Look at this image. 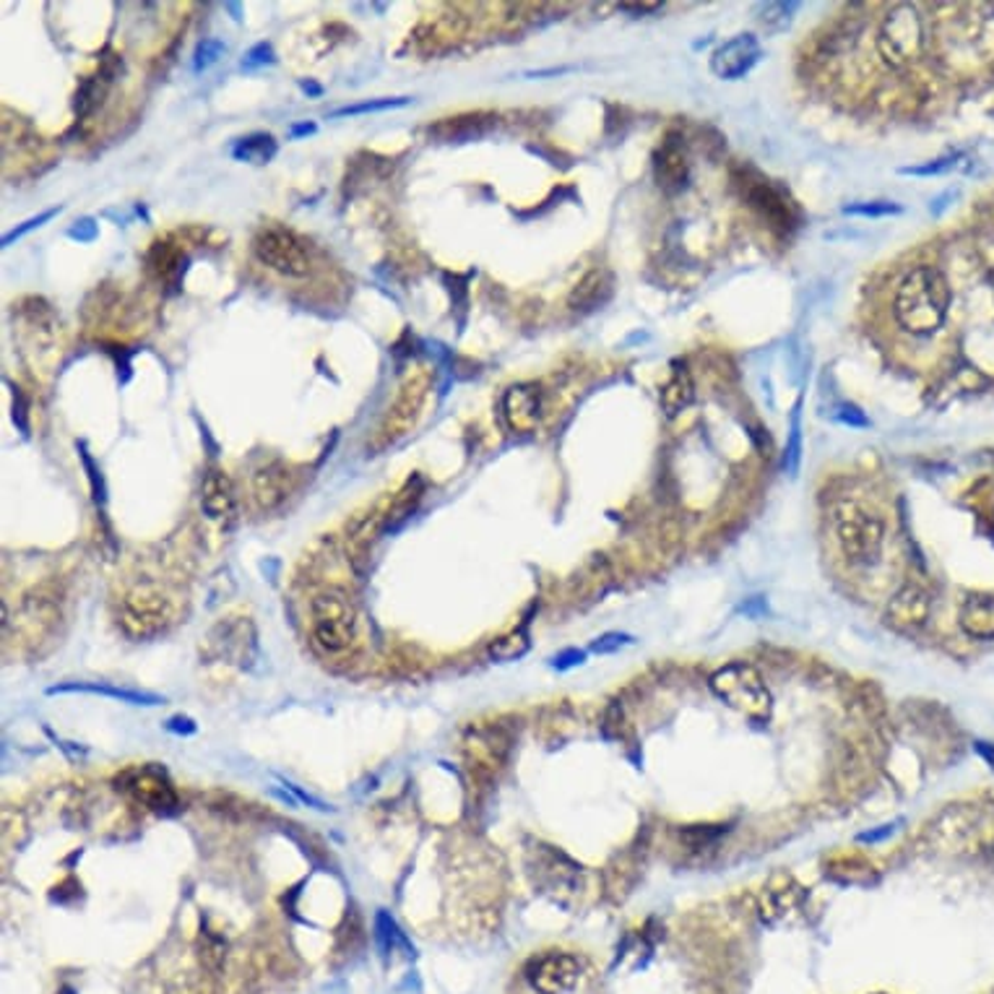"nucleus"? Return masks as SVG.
I'll list each match as a JSON object with an SVG mask.
<instances>
[{
    "label": "nucleus",
    "instance_id": "f8f14e48",
    "mask_svg": "<svg viewBox=\"0 0 994 994\" xmlns=\"http://www.w3.org/2000/svg\"><path fill=\"white\" fill-rule=\"evenodd\" d=\"M932 615V596L921 586L908 583L891 599L885 620L898 633H917Z\"/></svg>",
    "mask_w": 994,
    "mask_h": 994
},
{
    "label": "nucleus",
    "instance_id": "473e14b6",
    "mask_svg": "<svg viewBox=\"0 0 994 994\" xmlns=\"http://www.w3.org/2000/svg\"><path fill=\"white\" fill-rule=\"evenodd\" d=\"M583 659H586L583 651L570 649V651H563V654H557L555 659H552V667H557V669H570V667H578V664H583Z\"/></svg>",
    "mask_w": 994,
    "mask_h": 994
},
{
    "label": "nucleus",
    "instance_id": "c9c22d12",
    "mask_svg": "<svg viewBox=\"0 0 994 994\" xmlns=\"http://www.w3.org/2000/svg\"><path fill=\"white\" fill-rule=\"evenodd\" d=\"M973 747H977V753L982 755V758L994 768V745H992V742H977Z\"/></svg>",
    "mask_w": 994,
    "mask_h": 994
},
{
    "label": "nucleus",
    "instance_id": "b1692460",
    "mask_svg": "<svg viewBox=\"0 0 994 994\" xmlns=\"http://www.w3.org/2000/svg\"><path fill=\"white\" fill-rule=\"evenodd\" d=\"M750 201H753V206L758 209V212L766 216L768 222H773L776 227H789V222H792V216H789V206L783 203V199L776 193L773 188H768V186L753 188L750 190Z\"/></svg>",
    "mask_w": 994,
    "mask_h": 994
},
{
    "label": "nucleus",
    "instance_id": "39448f33",
    "mask_svg": "<svg viewBox=\"0 0 994 994\" xmlns=\"http://www.w3.org/2000/svg\"><path fill=\"white\" fill-rule=\"evenodd\" d=\"M357 638V615L339 591L313 599V641L324 654H344Z\"/></svg>",
    "mask_w": 994,
    "mask_h": 994
},
{
    "label": "nucleus",
    "instance_id": "aec40b11",
    "mask_svg": "<svg viewBox=\"0 0 994 994\" xmlns=\"http://www.w3.org/2000/svg\"><path fill=\"white\" fill-rule=\"evenodd\" d=\"M612 289H615V276L604 268H596V272H589L573 287L568 305L573 311H594V307L604 305L612 298Z\"/></svg>",
    "mask_w": 994,
    "mask_h": 994
},
{
    "label": "nucleus",
    "instance_id": "7c9ffc66",
    "mask_svg": "<svg viewBox=\"0 0 994 994\" xmlns=\"http://www.w3.org/2000/svg\"><path fill=\"white\" fill-rule=\"evenodd\" d=\"M201 960H203V964H206L212 971H219V969H222V964H224V943H222V940L209 938L206 943H203Z\"/></svg>",
    "mask_w": 994,
    "mask_h": 994
},
{
    "label": "nucleus",
    "instance_id": "4be33fe9",
    "mask_svg": "<svg viewBox=\"0 0 994 994\" xmlns=\"http://www.w3.org/2000/svg\"><path fill=\"white\" fill-rule=\"evenodd\" d=\"M659 401H662V412L667 414L669 419L680 417V414L688 410L690 404H693V401H695V383H693V375L688 373V367L677 365L675 370H671L669 380L662 388Z\"/></svg>",
    "mask_w": 994,
    "mask_h": 994
},
{
    "label": "nucleus",
    "instance_id": "ddd939ff",
    "mask_svg": "<svg viewBox=\"0 0 994 994\" xmlns=\"http://www.w3.org/2000/svg\"><path fill=\"white\" fill-rule=\"evenodd\" d=\"M760 42L753 35H737L729 42H724L710 58V71L719 78L734 81L755 68L760 61Z\"/></svg>",
    "mask_w": 994,
    "mask_h": 994
},
{
    "label": "nucleus",
    "instance_id": "c756f323",
    "mask_svg": "<svg viewBox=\"0 0 994 994\" xmlns=\"http://www.w3.org/2000/svg\"><path fill=\"white\" fill-rule=\"evenodd\" d=\"M846 214H861V216H888V214H898L901 209L893 206L888 201H872V203H857V206H846Z\"/></svg>",
    "mask_w": 994,
    "mask_h": 994
},
{
    "label": "nucleus",
    "instance_id": "7ed1b4c3",
    "mask_svg": "<svg viewBox=\"0 0 994 994\" xmlns=\"http://www.w3.org/2000/svg\"><path fill=\"white\" fill-rule=\"evenodd\" d=\"M835 539L848 563L872 565L883 552L885 526L878 513L854 500H844L835 508Z\"/></svg>",
    "mask_w": 994,
    "mask_h": 994
},
{
    "label": "nucleus",
    "instance_id": "412c9836",
    "mask_svg": "<svg viewBox=\"0 0 994 994\" xmlns=\"http://www.w3.org/2000/svg\"><path fill=\"white\" fill-rule=\"evenodd\" d=\"M65 693H89V695H104L112 701L134 703V706H160L164 703L162 695L143 693V690H128V688H112V684H97V682H68L50 688L48 695H65Z\"/></svg>",
    "mask_w": 994,
    "mask_h": 994
},
{
    "label": "nucleus",
    "instance_id": "2f4dec72",
    "mask_svg": "<svg viewBox=\"0 0 994 994\" xmlns=\"http://www.w3.org/2000/svg\"><path fill=\"white\" fill-rule=\"evenodd\" d=\"M58 212H61V209H50V212H45V214H39V216H35V219H29V222H24V224H22V227H18V229H13V232H9V235H5V237H3V246H11V242H13V240H18V237H24V235H26V232H29V229H35V227H39V224H45V222H50V219H52V216H55V214H58Z\"/></svg>",
    "mask_w": 994,
    "mask_h": 994
},
{
    "label": "nucleus",
    "instance_id": "1a4fd4ad",
    "mask_svg": "<svg viewBox=\"0 0 994 994\" xmlns=\"http://www.w3.org/2000/svg\"><path fill=\"white\" fill-rule=\"evenodd\" d=\"M524 977L537 994H573L581 984L583 964L573 953L550 951L531 958L526 964Z\"/></svg>",
    "mask_w": 994,
    "mask_h": 994
},
{
    "label": "nucleus",
    "instance_id": "a211bd4d",
    "mask_svg": "<svg viewBox=\"0 0 994 994\" xmlns=\"http://www.w3.org/2000/svg\"><path fill=\"white\" fill-rule=\"evenodd\" d=\"M466 758H469L471 768L477 771H492L500 763L505 760V750H508V737L500 734V729H471L466 737Z\"/></svg>",
    "mask_w": 994,
    "mask_h": 994
},
{
    "label": "nucleus",
    "instance_id": "f704fd0d",
    "mask_svg": "<svg viewBox=\"0 0 994 994\" xmlns=\"http://www.w3.org/2000/svg\"><path fill=\"white\" fill-rule=\"evenodd\" d=\"M891 833H893V826H883V831H875V833H861V835H859V841H865V844H875V841L885 839V835H891Z\"/></svg>",
    "mask_w": 994,
    "mask_h": 994
},
{
    "label": "nucleus",
    "instance_id": "6e6552de",
    "mask_svg": "<svg viewBox=\"0 0 994 994\" xmlns=\"http://www.w3.org/2000/svg\"><path fill=\"white\" fill-rule=\"evenodd\" d=\"M173 617L169 599L154 586H136L121 604V625L130 638L156 636Z\"/></svg>",
    "mask_w": 994,
    "mask_h": 994
},
{
    "label": "nucleus",
    "instance_id": "f257e3e1",
    "mask_svg": "<svg viewBox=\"0 0 994 994\" xmlns=\"http://www.w3.org/2000/svg\"><path fill=\"white\" fill-rule=\"evenodd\" d=\"M951 307V287L943 272L919 266L904 276L895 292L893 313L898 326L911 336H930L945 324Z\"/></svg>",
    "mask_w": 994,
    "mask_h": 994
},
{
    "label": "nucleus",
    "instance_id": "a878e982",
    "mask_svg": "<svg viewBox=\"0 0 994 994\" xmlns=\"http://www.w3.org/2000/svg\"><path fill=\"white\" fill-rule=\"evenodd\" d=\"M531 641L526 630H513V633L498 638L495 643L490 646V656L495 662H516L529 651Z\"/></svg>",
    "mask_w": 994,
    "mask_h": 994
},
{
    "label": "nucleus",
    "instance_id": "f03ea898",
    "mask_svg": "<svg viewBox=\"0 0 994 994\" xmlns=\"http://www.w3.org/2000/svg\"><path fill=\"white\" fill-rule=\"evenodd\" d=\"M710 690L729 708L740 710L747 719L768 721L773 710V695L753 664L734 662L710 675Z\"/></svg>",
    "mask_w": 994,
    "mask_h": 994
},
{
    "label": "nucleus",
    "instance_id": "5701e85b",
    "mask_svg": "<svg viewBox=\"0 0 994 994\" xmlns=\"http://www.w3.org/2000/svg\"><path fill=\"white\" fill-rule=\"evenodd\" d=\"M147 263L149 272L160 281H164V285H173V281L180 279V274L186 272V266H183V263H186V255H183V250L169 240L154 242L147 255Z\"/></svg>",
    "mask_w": 994,
    "mask_h": 994
},
{
    "label": "nucleus",
    "instance_id": "9d476101",
    "mask_svg": "<svg viewBox=\"0 0 994 994\" xmlns=\"http://www.w3.org/2000/svg\"><path fill=\"white\" fill-rule=\"evenodd\" d=\"M117 787L134 796L138 805L154 809V813H175L180 805V796H177L169 776L154 766L128 768V771L117 776Z\"/></svg>",
    "mask_w": 994,
    "mask_h": 994
},
{
    "label": "nucleus",
    "instance_id": "c85d7f7f",
    "mask_svg": "<svg viewBox=\"0 0 994 994\" xmlns=\"http://www.w3.org/2000/svg\"><path fill=\"white\" fill-rule=\"evenodd\" d=\"M633 643H636V638L628 633H604L602 638H596V641L591 643V654H599V656L615 654V651H620L625 646H633Z\"/></svg>",
    "mask_w": 994,
    "mask_h": 994
},
{
    "label": "nucleus",
    "instance_id": "6ab92c4d",
    "mask_svg": "<svg viewBox=\"0 0 994 994\" xmlns=\"http://www.w3.org/2000/svg\"><path fill=\"white\" fill-rule=\"evenodd\" d=\"M958 625L973 641H994V596L977 594L966 599L958 612Z\"/></svg>",
    "mask_w": 994,
    "mask_h": 994
},
{
    "label": "nucleus",
    "instance_id": "e433bc0d",
    "mask_svg": "<svg viewBox=\"0 0 994 994\" xmlns=\"http://www.w3.org/2000/svg\"><path fill=\"white\" fill-rule=\"evenodd\" d=\"M620 9H625V11H641L643 13V11H659L662 3H641V5L625 3V5H620Z\"/></svg>",
    "mask_w": 994,
    "mask_h": 994
},
{
    "label": "nucleus",
    "instance_id": "f3484780",
    "mask_svg": "<svg viewBox=\"0 0 994 994\" xmlns=\"http://www.w3.org/2000/svg\"><path fill=\"white\" fill-rule=\"evenodd\" d=\"M688 175L690 167L682 138L669 136L667 141L662 143L659 154H656V180H659V186L667 190V193H677V190H682L684 183H688Z\"/></svg>",
    "mask_w": 994,
    "mask_h": 994
},
{
    "label": "nucleus",
    "instance_id": "0eeeda50",
    "mask_svg": "<svg viewBox=\"0 0 994 994\" xmlns=\"http://www.w3.org/2000/svg\"><path fill=\"white\" fill-rule=\"evenodd\" d=\"M924 48V24L914 5H895L888 13L878 35V52L891 68H904L917 61Z\"/></svg>",
    "mask_w": 994,
    "mask_h": 994
},
{
    "label": "nucleus",
    "instance_id": "bb28decb",
    "mask_svg": "<svg viewBox=\"0 0 994 994\" xmlns=\"http://www.w3.org/2000/svg\"><path fill=\"white\" fill-rule=\"evenodd\" d=\"M800 458H802V419H800V404L792 414V436H789V445H787V471L796 477L800 471Z\"/></svg>",
    "mask_w": 994,
    "mask_h": 994
},
{
    "label": "nucleus",
    "instance_id": "72a5a7b5",
    "mask_svg": "<svg viewBox=\"0 0 994 994\" xmlns=\"http://www.w3.org/2000/svg\"><path fill=\"white\" fill-rule=\"evenodd\" d=\"M219 52H222L219 42H203L199 48V55H196L199 58V61H196V68H206V65H212Z\"/></svg>",
    "mask_w": 994,
    "mask_h": 994
},
{
    "label": "nucleus",
    "instance_id": "2eb2a0df",
    "mask_svg": "<svg viewBox=\"0 0 994 994\" xmlns=\"http://www.w3.org/2000/svg\"><path fill=\"white\" fill-rule=\"evenodd\" d=\"M201 511L209 521L214 524H232L237 516V495L232 479L222 469L206 471L201 482Z\"/></svg>",
    "mask_w": 994,
    "mask_h": 994
},
{
    "label": "nucleus",
    "instance_id": "4468645a",
    "mask_svg": "<svg viewBox=\"0 0 994 994\" xmlns=\"http://www.w3.org/2000/svg\"><path fill=\"white\" fill-rule=\"evenodd\" d=\"M503 417L513 432H534L542 419V391L534 383H518L505 391Z\"/></svg>",
    "mask_w": 994,
    "mask_h": 994
},
{
    "label": "nucleus",
    "instance_id": "423d86ee",
    "mask_svg": "<svg viewBox=\"0 0 994 994\" xmlns=\"http://www.w3.org/2000/svg\"><path fill=\"white\" fill-rule=\"evenodd\" d=\"M253 253L259 263L287 279H302L311 274V255L305 242L281 224H263L253 237Z\"/></svg>",
    "mask_w": 994,
    "mask_h": 994
},
{
    "label": "nucleus",
    "instance_id": "393cba45",
    "mask_svg": "<svg viewBox=\"0 0 994 994\" xmlns=\"http://www.w3.org/2000/svg\"><path fill=\"white\" fill-rule=\"evenodd\" d=\"M274 154H276V141H274V136H268V134H255L250 138H242L235 149L237 160L255 162V164L268 162Z\"/></svg>",
    "mask_w": 994,
    "mask_h": 994
},
{
    "label": "nucleus",
    "instance_id": "20e7f679",
    "mask_svg": "<svg viewBox=\"0 0 994 994\" xmlns=\"http://www.w3.org/2000/svg\"><path fill=\"white\" fill-rule=\"evenodd\" d=\"M430 388H432V370L425 365L414 367V370L406 375L404 380H401L397 399L391 401L383 423H380L378 432H375L373 448H378L380 451V448L399 443L401 438L410 436V432L414 430V425H417L419 414H423V410H425L427 397H430Z\"/></svg>",
    "mask_w": 994,
    "mask_h": 994
},
{
    "label": "nucleus",
    "instance_id": "9b49d317",
    "mask_svg": "<svg viewBox=\"0 0 994 994\" xmlns=\"http://www.w3.org/2000/svg\"><path fill=\"white\" fill-rule=\"evenodd\" d=\"M986 833V820L979 815V809L973 807H951L940 815V820L934 822V835L947 848L953 852H960V848L969 846H979L984 841Z\"/></svg>",
    "mask_w": 994,
    "mask_h": 994
},
{
    "label": "nucleus",
    "instance_id": "dca6fc26",
    "mask_svg": "<svg viewBox=\"0 0 994 994\" xmlns=\"http://www.w3.org/2000/svg\"><path fill=\"white\" fill-rule=\"evenodd\" d=\"M289 492H292V471H289L281 461L261 466V469L253 474V498L255 503H259V508H279L289 498Z\"/></svg>",
    "mask_w": 994,
    "mask_h": 994
},
{
    "label": "nucleus",
    "instance_id": "cd10ccee",
    "mask_svg": "<svg viewBox=\"0 0 994 994\" xmlns=\"http://www.w3.org/2000/svg\"><path fill=\"white\" fill-rule=\"evenodd\" d=\"M410 102L406 97H399V100H378V102H362V104H349V108L336 110L331 117H347V115H362V112H383L391 108H404Z\"/></svg>",
    "mask_w": 994,
    "mask_h": 994
}]
</instances>
